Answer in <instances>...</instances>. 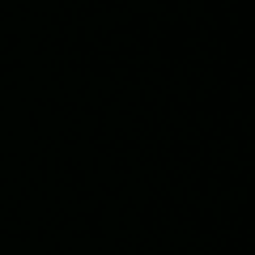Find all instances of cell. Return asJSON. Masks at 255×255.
I'll return each instance as SVG.
<instances>
[]
</instances>
